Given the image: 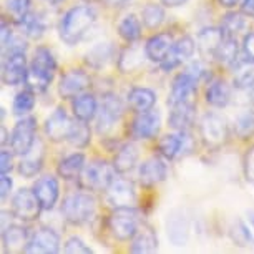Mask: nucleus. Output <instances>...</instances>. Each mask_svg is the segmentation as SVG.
I'll list each match as a JSON object with an SVG mask.
<instances>
[{"label":"nucleus","instance_id":"nucleus-1","mask_svg":"<svg viewBox=\"0 0 254 254\" xmlns=\"http://www.w3.org/2000/svg\"><path fill=\"white\" fill-rule=\"evenodd\" d=\"M95 10L87 5H76L65 13L60 22V38L66 45H75L95 23Z\"/></svg>","mask_w":254,"mask_h":254},{"label":"nucleus","instance_id":"nucleus-37","mask_svg":"<svg viewBox=\"0 0 254 254\" xmlns=\"http://www.w3.org/2000/svg\"><path fill=\"white\" fill-rule=\"evenodd\" d=\"M141 18L143 23L148 28H158L165 22V10H163L161 5H156V3H148V5L141 10Z\"/></svg>","mask_w":254,"mask_h":254},{"label":"nucleus","instance_id":"nucleus-25","mask_svg":"<svg viewBox=\"0 0 254 254\" xmlns=\"http://www.w3.org/2000/svg\"><path fill=\"white\" fill-rule=\"evenodd\" d=\"M194 118H196V105L193 103L175 105V107H171L168 123H170V127L175 128V130L186 131L191 125L194 123Z\"/></svg>","mask_w":254,"mask_h":254},{"label":"nucleus","instance_id":"nucleus-12","mask_svg":"<svg viewBox=\"0 0 254 254\" xmlns=\"http://www.w3.org/2000/svg\"><path fill=\"white\" fill-rule=\"evenodd\" d=\"M161 117L155 110H148L136 115L131 123V136L136 140H150L155 138L160 131Z\"/></svg>","mask_w":254,"mask_h":254},{"label":"nucleus","instance_id":"nucleus-51","mask_svg":"<svg viewBox=\"0 0 254 254\" xmlns=\"http://www.w3.org/2000/svg\"><path fill=\"white\" fill-rule=\"evenodd\" d=\"M10 190H12V178L7 175H2V199H7Z\"/></svg>","mask_w":254,"mask_h":254},{"label":"nucleus","instance_id":"nucleus-10","mask_svg":"<svg viewBox=\"0 0 254 254\" xmlns=\"http://www.w3.org/2000/svg\"><path fill=\"white\" fill-rule=\"evenodd\" d=\"M42 209L44 208H42L40 201H38L33 191L18 190L17 193L13 194L12 211L18 219H22V221H33V219H37Z\"/></svg>","mask_w":254,"mask_h":254},{"label":"nucleus","instance_id":"nucleus-5","mask_svg":"<svg viewBox=\"0 0 254 254\" xmlns=\"http://www.w3.org/2000/svg\"><path fill=\"white\" fill-rule=\"evenodd\" d=\"M115 166L105 160H93L90 165H85L80 175V185L88 191H107L113 183Z\"/></svg>","mask_w":254,"mask_h":254},{"label":"nucleus","instance_id":"nucleus-32","mask_svg":"<svg viewBox=\"0 0 254 254\" xmlns=\"http://www.w3.org/2000/svg\"><path fill=\"white\" fill-rule=\"evenodd\" d=\"M118 32H120V37H122L123 40H127L128 44L136 42L138 38L141 37V22L138 20L135 15H127L120 22Z\"/></svg>","mask_w":254,"mask_h":254},{"label":"nucleus","instance_id":"nucleus-42","mask_svg":"<svg viewBox=\"0 0 254 254\" xmlns=\"http://www.w3.org/2000/svg\"><path fill=\"white\" fill-rule=\"evenodd\" d=\"M254 83V64L248 62V64L238 65L236 73H234V87L238 90L248 88Z\"/></svg>","mask_w":254,"mask_h":254},{"label":"nucleus","instance_id":"nucleus-43","mask_svg":"<svg viewBox=\"0 0 254 254\" xmlns=\"http://www.w3.org/2000/svg\"><path fill=\"white\" fill-rule=\"evenodd\" d=\"M5 10L12 20L20 23L30 13V0H5Z\"/></svg>","mask_w":254,"mask_h":254},{"label":"nucleus","instance_id":"nucleus-33","mask_svg":"<svg viewBox=\"0 0 254 254\" xmlns=\"http://www.w3.org/2000/svg\"><path fill=\"white\" fill-rule=\"evenodd\" d=\"M143 52L140 49H136V47H130V49H127L120 57V70L123 71V73H130V71H135L138 70L140 66L143 65Z\"/></svg>","mask_w":254,"mask_h":254},{"label":"nucleus","instance_id":"nucleus-35","mask_svg":"<svg viewBox=\"0 0 254 254\" xmlns=\"http://www.w3.org/2000/svg\"><path fill=\"white\" fill-rule=\"evenodd\" d=\"M234 131L241 140H248L249 136L254 135V112L248 110L243 112L234 122Z\"/></svg>","mask_w":254,"mask_h":254},{"label":"nucleus","instance_id":"nucleus-56","mask_svg":"<svg viewBox=\"0 0 254 254\" xmlns=\"http://www.w3.org/2000/svg\"><path fill=\"white\" fill-rule=\"evenodd\" d=\"M249 218V228H251V233H253V243H254V213H249L248 214Z\"/></svg>","mask_w":254,"mask_h":254},{"label":"nucleus","instance_id":"nucleus-14","mask_svg":"<svg viewBox=\"0 0 254 254\" xmlns=\"http://www.w3.org/2000/svg\"><path fill=\"white\" fill-rule=\"evenodd\" d=\"M107 201L113 208H135V188L127 180H113V183L107 190Z\"/></svg>","mask_w":254,"mask_h":254},{"label":"nucleus","instance_id":"nucleus-44","mask_svg":"<svg viewBox=\"0 0 254 254\" xmlns=\"http://www.w3.org/2000/svg\"><path fill=\"white\" fill-rule=\"evenodd\" d=\"M244 27V18L241 13L238 12H229L226 15L223 17V22H221V28L226 33V37H233L241 30Z\"/></svg>","mask_w":254,"mask_h":254},{"label":"nucleus","instance_id":"nucleus-15","mask_svg":"<svg viewBox=\"0 0 254 254\" xmlns=\"http://www.w3.org/2000/svg\"><path fill=\"white\" fill-rule=\"evenodd\" d=\"M73 122L68 118V115L64 108H57L54 113L47 118L45 122V133L52 141L59 143L64 140H68Z\"/></svg>","mask_w":254,"mask_h":254},{"label":"nucleus","instance_id":"nucleus-4","mask_svg":"<svg viewBox=\"0 0 254 254\" xmlns=\"http://www.w3.org/2000/svg\"><path fill=\"white\" fill-rule=\"evenodd\" d=\"M97 211V201L88 193H73L66 196L62 204V214L71 224H83Z\"/></svg>","mask_w":254,"mask_h":254},{"label":"nucleus","instance_id":"nucleus-30","mask_svg":"<svg viewBox=\"0 0 254 254\" xmlns=\"http://www.w3.org/2000/svg\"><path fill=\"white\" fill-rule=\"evenodd\" d=\"M85 168V156L81 153H73V155L64 158L59 163V175L66 181L76 180L81 175Z\"/></svg>","mask_w":254,"mask_h":254},{"label":"nucleus","instance_id":"nucleus-47","mask_svg":"<svg viewBox=\"0 0 254 254\" xmlns=\"http://www.w3.org/2000/svg\"><path fill=\"white\" fill-rule=\"evenodd\" d=\"M244 173H246V178L254 183V148H251L244 158Z\"/></svg>","mask_w":254,"mask_h":254},{"label":"nucleus","instance_id":"nucleus-54","mask_svg":"<svg viewBox=\"0 0 254 254\" xmlns=\"http://www.w3.org/2000/svg\"><path fill=\"white\" fill-rule=\"evenodd\" d=\"M161 2L165 3L166 7H180V5H183L186 0H161Z\"/></svg>","mask_w":254,"mask_h":254},{"label":"nucleus","instance_id":"nucleus-41","mask_svg":"<svg viewBox=\"0 0 254 254\" xmlns=\"http://www.w3.org/2000/svg\"><path fill=\"white\" fill-rule=\"evenodd\" d=\"M33 107H35V95L32 90H23V92L17 93L15 100H13V113L18 117L30 113Z\"/></svg>","mask_w":254,"mask_h":254},{"label":"nucleus","instance_id":"nucleus-59","mask_svg":"<svg viewBox=\"0 0 254 254\" xmlns=\"http://www.w3.org/2000/svg\"><path fill=\"white\" fill-rule=\"evenodd\" d=\"M49 3H52V5H59L60 2H64V0H47Z\"/></svg>","mask_w":254,"mask_h":254},{"label":"nucleus","instance_id":"nucleus-34","mask_svg":"<svg viewBox=\"0 0 254 254\" xmlns=\"http://www.w3.org/2000/svg\"><path fill=\"white\" fill-rule=\"evenodd\" d=\"M90 138H92V131H90L88 122L78 120L76 123H73L70 136H68V141L71 145L75 148H85L90 143Z\"/></svg>","mask_w":254,"mask_h":254},{"label":"nucleus","instance_id":"nucleus-8","mask_svg":"<svg viewBox=\"0 0 254 254\" xmlns=\"http://www.w3.org/2000/svg\"><path fill=\"white\" fill-rule=\"evenodd\" d=\"M198 78L193 76L188 71L180 73L173 80L171 85V92L168 95V105L175 107V105L183 103H193L196 105V95H198Z\"/></svg>","mask_w":254,"mask_h":254},{"label":"nucleus","instance_id":"nucleus-16","mask_svg":"<svg viewBox=\"0 0 254 254\" xmlns=\"http://www.w3.org/2000/svg\"><path fill=\"white\" fill-rule=\"evenodd\" d=\"M60 249V238L54 229L42 228L33 234L30 243L27 244L25 251L23 253H59Z\"/></svg>","mask_w":254,"mask_h":254},{"label":"nucleus","instance_id":"nucleus-9","mask_svg":"<svg viewBox=\"0 0 254 254\" xmlns=\"http://www.w3.org/2000/svg\"><path fill=\"white\" fill-rule=\"evenodd\" d=\"M35 131H37V120L33 117L20 120L12 131L10 146L12 151L18 156H25L32 146L35 145Z\"/></svg>","mask_w":254,"mask_h":254},{"label":"nucleus","instance_id":"nucleus-19","mask_svg":"<svg viewBox=\"0 0 254 254\" xmlns=\"http://www.w3.org/2000/svg\"><path fill=\"white\" fill-rule=\"evenodd\" d=\"M59 191V181L54 176H44V178L37 180V183L33 185V193H35L44 209H52L57 204Z\"/></svg>","mask_w":254,"mask_h":254},{"label":"nucleus","instance_id":"nucleus-50","mask_svg":"<svg viewBox=\"0 0 254 254\" xmlns=\"http://www.w3.org/2000/svg\"><path fill=\"white\" fill-rule=\"evenodd\" d=\"M10 40H12V30H10V25H8L7 20H5V18H3V20H2V47H5Z\"/></svg>","mask_w":254,"mask_h":254},{"label":"nucleus","instance_id":"nucleus-57","mask_svg":"<svg viewBox=\"0 0 254 254\" xmlns=\"http://www.w3.org/2000/svg\"><path fill=\"white\" fill-rule=\"evenodd\" d=\"M107 2L110 3V5H122V3L128 2V0H107Z\"/></svg>","mask_w":254,"mask_h":254},{"label":"nucleus","instance_id":"nucleus-29","mask_svg":"<svg viewBox=\"0 0 254 254\" xmlns=\"http://www.w3.org/2000/svg\"><path fill=\"white\" fill-rule=\"evenodd\" d=\"M131 253H155L158 249V238L150 226H143L133 236Z\"/></svg>","mask_w":254,"mask_h":254},{"label":"nucleus","instance_id":"nucleus-2","mask_svg":"<svg viewBox=\"0 0 254 254\" xmlns=\"http://www.w3.org/2000/svg\"><path fill=\"white\" fill-rule=\"evenodd\" d=\"M55 70H57V64L52 52L47 47H38L35 50V55H33V60L30 64V68H28V75L25 80L28 90L37 93L45 92L49 88L50 81L54 80Z\"/></svg>","mask_w":254,"mask_h":254},{"label":"nucleus","instance_id":"nucleus-21","mask_svg":"<svg viewBox=\"0 0 254 254\" xmlns=\"http://www.w3.org/2000/svg\"><path fill=\"white\" fill-rule=\"evenodd\" d=\"M166 233L170 241L175 246H183L188 241V234H190V224L188 219L181 211H173V213L168 214L166 219Z\"/></svg>","mask_w":254,"mask_h":254},{"label":"nucleus","instance_id":"nucleus-3","mask_svg":"<svg viewBox=\"0 0 254 254\" xmlns=\"http://www.w3.org/2000/svg\"><path fill=\"white\" fill-rule=\"evenodd\" d=\"M3 55V65H2V80L8 87H15L27 80L28 68H27V59H25V44L22 45L20 40L13 42L10 40L3 47L7 50Z\"/></svg>","mask_w":254,"mask_h":254},{"label":"nucleus","instance_id":"nucleus-31","mask_svg":"<svg viewBox=\"0 0 254 254\" xmlns=\"http://www.w3.org/2000/svg\"><path fill=\"white\" fill-rule=\"evenodd\" d=\"M73 113L76 120H83V122H90L95 115H97L98 105L97 98L92 93H81L73 100Z\"/></svg>","mask_w":254,"mask_h":254},{"label":"nucleus","instance_id":"nucleus-52","mask_svg":"<svg viewBox=\"0 0 254 254\" xmlns=\"http://www.w3.org/2000/svg\"><path fill=\"white\" fill-rule=\"evenodd\" d=\"M243 13L249 17H254V0H244L243 2Z\"/></svg>","mask_w":254,"mask_h":254},{"label":"nucleus","instance_id":"nucleus-7","mask_svg":"<svg viewBox=\"0 0 254 254\" xmlns=\"http://www.w3.org/2000/svg\"><path fill=\"white\" fill-rule=\"evenodd\" d=\"M199 133L204 145L211 150H218L228 141L226 120L218 113H206L199 125Z\"/></svg>","mask_w":254,"mask_h":254},{"label":"nucleus","instance_id":"nucleus-46","mask_svg":"<svg viewBox=\"0 0 254 254\" xmlns=\"http://www.w3.org/2000/svg\"><path fill=\"white\" fill-rule=\"evenodd\" d=\"M65 253H70V254H92V249H90L87 244L81 241V239L70 238L68 241L65 243Z\"/></svg>","mask_w":254,"mask_h":254},{"label":"nucleus","instance_id":"nucleus-55","mask_svg":"<svg viewBox=\"0 0 254 254\" xmlns=\"http://www.w3.org/2000/svg\"><path fill=\"white\" fill-rule=\"evenodd\" d=\"M238 2H239V0H219V3H221L223 7H226V8H231V7H234Z\"/></svg>","mask_w":254,"mask_h":254},{"label":"nucleus","instance_id":"nucleus-58","mask_svg":"<svg viewBox=\"0 0 254 254\" xmlns=\"http://www.w3.org/2000/svg\"><path fill=\"white\" fill-rule=\"evenodd\" d=\"M8 140H7V130L5 128H2V145H5Z\"/></svg>","mask_w":254,"mask_h":254},{"label":"nucleus","instance_id":"nucleus-6","mask_svg":"<svg viewBox=\"0 0 254 254\" xmlns=\"http://www.w3.org/2000/svg\"><path fill=\"white\" fill-rule=\"evenodd\" d=\"M108 228L112 234L120 241L131 239L140 229L138 214L135 208H115L108 219Z\"/></svg>","mask_w":254,"mask_h":254},{"label":"nucleus","instance_id":"nucleus-28","mask_svg":"<svg viewBox=\"0 0 254 254\" xmlns=\"http://www.w3.org/2000/svg\"><path fill=\"white\" fill-rule=\"evenodd\" d=\"M155 103H156V95L150 88L136 87L128 93V105L138 113L151 110L155 107Z\"/></svg>","mask_w":254,"mask_h":254},{"label":"nucleus","instance_id":"nucleus-48","mask_svg":"<svg viewBox=\"0 0 254 254\" xmlns=\"http://www.w3.org/2000/svg\"><path fill=\"white\" fill-rule=\"evenodd\" d=\"M243 52H244L246 60L254 64V33H249V35H246V38H244Z\"/></svg>","mask_w":254,"mask_h":254},{"label":"nucleus","instance_id":"nucleus-11","mask_svg":"<svg viewBox=\"0 0 254 254\" xmlns=\"http://www.w3.org/2000/svg\"><path fill=\"white\" fill-rule=\"evenodd\" d=\"M123 115V103L117 95L107 93L102 100L98 112V131L108 133L115 127V123L122 118Z\"/></svg>","mask_w":254,"mask_h":254},{"label":"nucleus","instance_id":"nucleus-22","mask_svg":"<svg viewBox=\"0 0 254 254\" xmlns=\"http://www.w3.org/2000/svg\"><path fill=\"white\" fill-rule=\"evenodd\" d=\"M173 45L175 44H173L171 33H158V35L151 37L150 40L146 42L145 54L151 62L161 64L168 57V54L171 52V49H173Z\"/></svg>","mask_w":254,"mask_h":254},{"label":"nucleus","instance_id":"nucleus-36","mask_svg":"<svg viewBox=\"0 0 254 254\" xmlns=\"http://www.w3.org/2000/svg\"><path fill=\"white\" fill-rule=\"evenodd\" d=\"M216 59L224 65H234L238 59V42L233 37H226L216 52Z\"/></svg>","mask_w":254,"mask_h":254},{"label":"nucleus","instance_id":"nucleus-20","mask_svg":"<svg viewBox=\"0 0 254 254\" xmlns=\"http://www.w3.org/2000/svg\"><path fill=\"white\" fill-rule=\"evenodd\" d=\"M226 38L223 28H204L196 38V49L203 57H216L218 49Z\"/></svg>","mask_w":254,"mask_h":254},{"label":"nucleus","instance_id":"nucleus-39","mask_svg":"<svg viewBox=\"0 0 254 254\" xmlns=\"http://www.w3.org/2000/svg\"><path fill=\"white\" fill-rule=\"evenodd\" d=\"M22 27L23 33L30 38H40L45 32V23L40 17L35 15V13H28V15L23 18V20L18 23Z\"/></svg>","mask_w":254,"mask_h":254},{"label":"nucleus","instance_id":"nucleus-26","mask_svg":"<svg viewBox=\"0 0 254 254\" xmlns=\"http://www.w3.org/2000/svg\"><path fill=\"white\" fill-rule=\"evenodd\" d=\"M231 100V90H229L228 83L224 80H213L206 88V102L216 108L226 107Z\"/></svg>","mask_w":254,"mask_h":254},{"label":"nucleus","instance_id":"nucleus-17","mask_svg":"<svg viewBox=\"0 0 254 254\" xmlns=\"http://www.w3.org/2000/svg\"><path fill=\"white\" fill-rule=\"evenodd\" d=\"M194 49H196V45H194L193 38L188 37V35L181 37L180 40L173 45V49H171V52L168 54L166 59L161 62L163 70L170 71V70L176 68V66L181 65L183 62H186L191 55L194 54Z\"/></svg>","mask_w":254,"mask_h":254},{"label":"nucleus","instance_id":"nucleus-49","mask_svg":"<svg viewBox=\"0 0 254 254\" xmlns=\"http://www.w3.org/2000/svg\"><path fill=\"white\" fill-rule=\"evenodd\" d=\"M10 170H12V153L2 150V166H0V171H2V175H7Z\"/></svg>","mask_w":254,"mask_h":254},{"label":"nucleus","instance_id":"nucleus-13","mask_svg":"<svg viewBox=\"0 0 254 254\" xmlns=\"http://www.w3.org/2000/svg\"><path fill=\"white\" fill-rule=\"evenodd\" d=\"M92 85V78L87 71L83 70H70L62 76L60 85H59V92L62 95V98L68 100L75 98L81 95Z\"/></svg>","mask_w":254,"mask_h":254},{"label":"nucleus","instance_id":"nucleus-27","mask_svg":"<svg viewBox=\"0 0 254 254\" xmlns=\"http://www.w3.org/2000/svg\"><path fill=\"white\" fill-rule=\"evenodd\" d=\"M138 146L135 143H125V145L120 148L115 155V160H113V166L118 173H127L130 171L133 166L136 165L138 161Z\"/></svg>","mask_w":254,"mask_h":254},{"label":"nucleus","instance_id":"nucleus-24","mask_svg":"<svg viewBox=\"0 0 254 254\" xmlns=\"http://www.w3.org/2000/svg\"><path fill=\"white\" fill-rule=\"evenodd\" d=\"M44 145H42L40 140L35 141V145L32 146V150L23 156V160L18 165V173H20L23 178H33L38 171L42 170V165H44Z\"/></svg>","mask_w":254,"mask_h":254},{"label":"nucleus","instance_id":"nucleus-53","mask_svg":"<svg viewBox=\"0 0 254 254\" xmlns=\"http://www.w3.org/2000/svg\"><path fill=\"white\" fill-rule=\"evenodd\" d=\"M239 92H241V93H244V95H246V103L249 105V103H251V105H254V83L251 85V87H248V88H243V90H239Z\"/></svg>","mask_w":254,"mask_h":254},{"label":"nucleus","instance_id":"nucleus-23","mask_svg":"<svg viewBox=\"0 0 254 254\" xmlns=\"http://www.w3.org/2000/svg\"><path fill=\"white\" fill-rule=\"evenodd\" d=\"M30 243L28 239V229L17 224L3 228V251L5 253H23L27 244Z\"/></svg>","mask_w":254,"mask_h":254},{"label":"nucleus","instance_id":"nucleus-45","mask_svg":"<svg viewBox=\"0 0 254 254\" xmlns=\"http://www.w3.org/2000/svg\"><path fill=\"white\" fill-rule=\"evenodd\" d=\"M231 236L234 239V243H238L239 246H246V244L253 243V233L251 228L246 226L241 219H236V223L231 228Z\"/></svg>","mask_w":254,"mask_h":254},{"label":"nucleus","instance_id":"nucleus-18","mask_svg":"<svg viewBox=\"0 0 254 254\" xmlns=\"http://www.w3.org/2000/svg\"><path fill=\"white\" fill-rule=\"evenodd\" d=\"M166 171L168 170L165 161L158 156H153L143 161L140 171H138V178H140V183L143 186H155L166 178Z\"/></svg>","mask_w":254,"mask_h":254},{"label":"nucleus","instance_id":"nucleus-40","mask_svg":"<svg viewBox=\"0 0 254 254\" xmlns=\"http://www.w3.org/2000/svg\"><path fill=\"white\" fill-rule=\"evenodd\" d=\"M112 54H113L112 45H110V44H100V45L95 47V49H92L88 52L87 62H88V65L95 66V68H100V66H103L110 59H112Z\"/></svg>","mask_w":254,"mask_h":254},{"label":"nucleus","instance_id":"nucleus-38","mask_svg":"<svg viewBox=\"0 0 254 254\" xmlns=\"http://www.w3.org/2000/svg\"><path fill=\"white\" fill-rule=\"evenodd\" d=\"M158 151L161 156L173 160V158L181 153V135H166L158 143Z\"/></svg>","mask_w":254,"mask_h":254}]
</instances>
